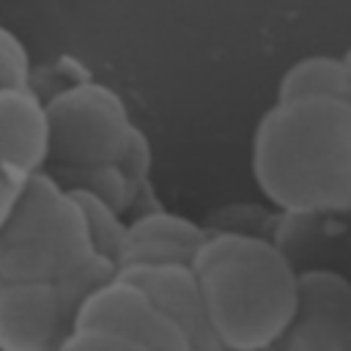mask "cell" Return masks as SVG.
Returning a JSON list of instances; mask_svg holds the SVG:
<instances>
[{"instance_id": "2", "label": "cell", "mask_w": 351, "mask_h": 351, "mask_svg": "<svg viewBox=\"0 0 351 351\" xmlns=\"http://www.w3.org/2000/svg\"><path fill=\"white\" fill-rule=\"evenodd\" d=\"M192 269L217 348H277L299 285V269L277 241L241 230H208Z\"/></svg>"}, {"instance_id": "7", "label": "cell", "mask_w": 351, "mask_h": 351, "mask_svg": "<svg viewBox=\"0 0 351 351\" xmlns=\"http://www.w3.org/2000/svg\"><path fill=\"white\" fill-rule=\"evenodd\" d=\"M277 348L351 351V277L329 266L302 269L296 307Z\"/></svg>"}, {"instance_id": "11", "label": "cell", "mask_w": 351, "mask_h": 351, "mask_svg": "<svg viewBox=\"0 0 351 351\" xmlns=\"http://www.w3.org/2000/svg\"><path fill=\"white\" fill-rule=\"evenodd\" d=\"M296 96H351L346 55H304L293 60L277 82V99Z\"/></svg>"}, {"instance_id": "1", "label": "cell", "mask_w": 351, "mask_h": 351, "mask_svg": "<svg viewBox=\"0 0 351 351\" xmlns=\"http://www.w3.org/2000/svg\"><path fill=\"white\" fill-rule=\"evenodd\" d=\"M250 167L285 217L351 214V96L277 99L255 123Z\"/></svg>"}, {"instance_id": "5", "label": "cell", "mask_w": 351, "mask_h": 351, "mask_svg": "<svg viewBox=\"0 0 351 351\" xmlns=\"http://www.w3.org/2000/svg\"><path fill=\"white\" fill-rule=\"evenodd\" d=\"M58 348H192L186 335L126 274L110 271L74 304Z\"/></svg>"}, {"instance_id": "6", "label": "cell", "mask_w": 351, "mask_h": 351, "mask_svg": "<svg viewBox=\"0 0 351 351\" xmlns=\"http://www.w3.org/2000/svg\"><path fill=\"white\" fill-rule=\"evenodd\" d=\"M82 291L44 280H0V348H58Z\"/></svg>"}, {"instance_id": "14", "label": "cell", "mask_w": 351, "mask_h": 351, "mask_svg": "<svg viewBox=\"0 0 351 351\" xmlns=\"http://www.w3.org/2000/svg\"><path fill=\"white\" fill-rule=\"evenodd\" d=\"M16 192H19V181L8 178V176L0 170V225H3L5 217H8V211H11L14 200H16Z\"/></svg>"}, {"instance_id": "9", "label": "cell", "mask_w": 351, "mask_h": 351, "mask_svg": "<svg viewBox=\"0 0 351 351\" xmlns=\"http://www.w3.org/2000/svg\"><path fill=\"white\" fill-rule=\"evenodd\" d=\"M49 154V123L41 96L30 85L0 88V170L25 181L44 170Z\"/></svg>"}, {"instance_id": "12", "label": "cell", "mask_w": 351, "mask_h": 351, "mask_svg": "<svg viewBox=\"0 0 351 351\" xmlns=\"http://www.w3.org/2000/svg\"><path fill=\"white\" fill-rule=\"evenodd\" d=\"M69 189H71V195L77 197V203H80V208L85 214L93 247L99 250L101 258H107L115 266V255H118V247H121V239H123V228H126V222L121 217V208H115L110 200H104L99 192H93L88 186L71 184Z\"/></svg>"}, {"instance_id": "4", "label": "cell", "mask_w": 351, "mask_h": 351, "mask_svg": "<svg viewBox=\"0 0 351 351\" xmlns=\"http://www.w3.org/2000/svg\"><path fill=\"white\" fill-rule=\"evenodd\" d=\"M49 123L47 165L82 173L104 165L140 176L148 165V143L134 126L118 90L96 80H80L44 101Z\"/></svg>"}, {"instance_id": "8", "label": "cell", "mask_w": 351, "mask_h": 351, "mask_svg": "<svg viewBox=\"0 0 351 351\" xmlns=\"http://www.w3.org/2000/svg\"><path fill=\"white\" fill-rule=\"evenodd\" d=\"M115 271L134 280L154 304L186 335L192 348H217L206 324V307L197 274L186 261H159V263H126Z\"/></svg>"}, {"instance_id": "13", "label": "cell", "mask_w": 351, "mask_h": 351, "mask_svg": "<svg viewBox=\"0 0 351 351\" xmlns=\"http://www.w3.org/2000/svg\"><path fill=\"white\" fill-rule=\"evenodd\" d=\"M30 77H33V66H30L27 47L14 30L0 25V88L30 85Z\"/></svg>"}, {"instance_id": "15", "label": "cell", "mask_w": 351, "mask_h": 351, "mask_svg": "<svg viewBox=\"0 0 351 351\" xmlns=\"http://www.w3.org/2000/svg\"><path fill=\"white\" fill-rule=\"evenodd\" d=\"M346 63H348V71H351V49L346 52Z\"/></svg>"}, {"instance_id": "3", "label": "cell", "mask_w": 351, "mask_h": 351, "mask_svg": "<svg viewBox=\"0 0 351 351\" xmlns=\"http://www.w3.org/2000/svg\"><path fill=\"white\" fill-rule=\"evenodd\" d=\"M112 269L93 247L71 189L44 170L27 176L0 225V280H44L85 291Z\"/></svg>"}, {"instance_id": "10", "label": "cell", "mask_w": 351, "mask_h": 351, "mask_svg": "<svg viewBox=\"0 0 351 351\" xmlns=\"http://www.w3.org/2000/svg\"><path fill=\"white\" fill-rule=\"evenodd\" d=\"M206 228L189 217L173 211H145L126 222L123 239L115 255V266L126 263H159V261H186L192 263Z\"/></svg>"}]
</instances>
